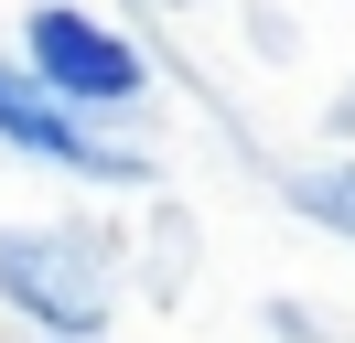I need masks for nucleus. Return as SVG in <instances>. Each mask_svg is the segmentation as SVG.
Returning <instances> with one entry per match:
<instances>
[{
    "instance_id": "2",
    "label": "nucleus",
    "mask_w": 355,
    "mask_h": 343,
    "mask_svg": "<svg viewBox=\"0 0 355 343\" xmlns=\"http://www.w3.org/2000/svg\"><path fill=\"white\" fill-rule=\"evenodd\" d=\"M0 140L44 150V161H65V172H130V183H140V161H130V150H97V140H87V129H76L65 107L33 86V75H0Z\"/></svg>"
},
{
    "instance_id": "1",
    "label": "nucleus",
    "mask_w": 355,
    "mask_h": 343,
    "mask_svg": "<svg viewBox=\"0 0 355 343\" xmlns=\"http://www.w3.org/2000/svg\"><path fill=\"white\" fill-rule=\"evenodd\" d=\"M33 86H54L76 107H119L140 97V54L87 11H33Z\"/></svg>"
},
{
    "instance_id": "3",
    "label": "nucleus",
    "mask_w": 355,
    "mask_h": 343,
    "mask_svg": "<svg viewBox=\"0 0 355 343\" xmlns=\"http://www.w3.org/2000/svg\"><path fill=\"white\" fill-rule=\"evenodd\" d=\"M302 204L323 214V225H345V236H355V172H312V183H302Z\"/></svg>"
}]
</instances>
